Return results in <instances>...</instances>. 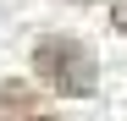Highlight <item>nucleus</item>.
<instances>
[{"mask_svg":"<svg viewBox=\"0 0 127 121\" xmlns=\"http://www.w3.org/2000/svg\"><path fill=\"white\" fill-rule=\"evenodd\" d=\"M33 72L44 77L55 94H66V99H89L94 83H99V60H94V50H83L77 39H66V33L39 39V50H33Z\"/></svg>","mask_w":127,"mask_h":121,"instance_id":"f257e3e1","label":"nucleus"},{"mask_svg":"<svg viewBox=\"0 0 127 121\" xmlns=\"http://www.w3.org/2000/svg\"><path fill=\"white\" fill-rule=\"evenodd\" d=\"M0 121H61V116L44 105V94H33L28 83L6 77L0 83Z\"/></svg>","mask_w":127,"mask_h":121,"instance_id":"f03ea898","label":"nucleus"},{"mask_svg":"<svg viewBox=\"0 0 127 121\" xmlns=\"http://www.w3.org/2000/svg\"><path fill=\"white\" fill-rule=\"evenodd\" d=\"M111 28H116V33H127V0H116V6H111Z\"/></svg>","mask_w":127,"mask_h":121,"instance_id":"7ed1b4c3","label":"nucleus"}]
</instances>
